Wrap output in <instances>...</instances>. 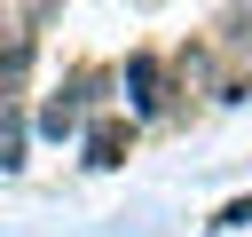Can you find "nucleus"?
Masks as SVG:
<instances>
[{
	"instance_id": "f257e3e1",
	"label": "nucleus",
	"mask_w": 252,
	"mask_h": 237,
	"mask_svg": "<svg viewBox=\"0 0 252 237\" xmlns=\"http://www.w3.org/2000/svg\"><path fill=\"white\" fill-rule=\"evenodd\" d=\"M118 87H126V103H134L142 118H150V111H165V71H158V55H126Z\"/></svg>"
},
{
	"instance_id": "f03ea898",
	"label": "nucleus",
	"mask_w": 252,
	"mask_h": 237,
	"mask_svg": "<svg viewBox=\"0 0 252 237\" xmlns=\"http://www.w3.org/2000/svg\"><path fill=\"white\" fill-rule=\"evenodd\" d=\"M87 87H102V79H94V71H79V79H71V95H55V103L39 111V134H55V142H63V134H79V103H87Z\"/></svg>"
},
{
	"instance_id": "7ed1b4c3",
	"label": "nucleus",
	"mask_w": 252,
	"mask_h": 237,
	"mask_svg": "<svg viewBox=\"0 0 252 237\" xmlns=\"http://www.w3.org/2000/svg\"><path fill=\"white\" fill-rule=\"evenodd\" d=\"M126 142H134L126 118H94L87 126V166H126Z\"/></svg>"
},
{
	"instance_id": "20e7f679",
	"label": "nucleus",
	"mask_w": 252,
	"mask_h": 237,
	"mask_svg": "<svg viewBox=\"0 0 252 237\" xmlns=\"http://www.w3.org/2000/svg\"><path fill=\"white\" fill-rule=\"evenodd\" d=\"M32 55H39V40H32V32H8V47H0V103H16V95H24Z\"/></svg>"
},
{
	"instance_id": "39448f33",
	"label": "nucleus",
	"mask_w": 252,
	"mask_h": 237,
	"mask_svg": "<svg viewBox=\"0 0 252 237\" xmlns=\"http://www.w3.org/2000/svg\"><path fill=\"white\" fill-rule=\"evenodd\" d=\"M24 166V118H16V103H0V174H16Z\"/></svg>"
},
{
	"instance_id": "423d86ee",
	"label": "nucleus",
	"mask_w": 252,
	"mask_h": 237,
	"mask_svg": "<svg viewBox=\"0 0 252 237\" xmlns=\"http://www.w3.org/2000/svg\"><path fill=\"white\" fill-rule=\"evenodd\" d=\"M244 221H252V198H228V205L213 213V229H244Z\"/></svg>"
}]
</instances>
